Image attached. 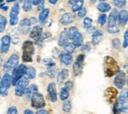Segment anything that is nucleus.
Returning a JSON list of instances; mask_svg holds the SVG:
<instances>
[{"instance_id": "1", "label": "nucleus", "mask_w": 128, "mask_h": 114, "mask_svg": "<svg viewBox=\"0 0 128 114\" xmlns=\"http://www.w3.org/2000/svg\"><path fill=\"white\" fill-rule=\"evenodd\" d=\"M104 71L106 77H113L120 70L114 58H112V56H106L104 59Z\"/></svg>"}, {"instance_id": "2", "label": "nucleus", "mask_w": 128, "mask_h": 114, "mask_svg": "<svg viewBox=\"0 0 128 114\" xmlns=\"http://www.w3.org/2000/svg\"><path fill=\"white\" fill-rule=\"evenodd\" d=\"M23 61L24 62H31L32 59V56L34 52V43H32L31 40H26L24 43H23Z\"/></svg>"}, {"instance_id": "3", "label": "nucleus", "mask_w": 128, "mask_h": 114, "mask_svg": "<svg viewBox=\"0 0 128 114\" xmlns=\"http://www.w3.org/2000/svg\"><path fill=\"white\" fill-rule=\"evenodd\" d=\"M26 69L27 66H25L24 64L18 65L16 68L13 69L12 71V75H11V85L16 86V84L18 83V81L24 77L25 73H26Z\"/></svg>"}, {"instance_id": "4", "label": "nucleus", "mask_w": 128, "mask_h": 114, "mask_svg": "<svg viewBox=\"0 0 128 114\" xmlns=\"http://www.w3.org/2000/svg\"><path fill=\"white\" fill-rule=\"evenodd\" d=\"M10 86H11V75L8 73H5L3 78L0 81V95L3 97H6L8 95Z\"/></svg>"}, {"instance_id": "5", "label": "nucleus", "mask_w": 128, "mask_h": 114, "mask_svg": "<svg viewBox=\"0 0 128 114\" xmlns=\"http://www.w3.org/2000/svg\"><path fill=\"white\" fill-rule=\"evenodd\" d=\"M30 85V82L28 78H21L18 83L16 84V89H15V95L17 97H22L25 94L26 89L28 88V86Z\"/></svg>"}, {"instance_id": "6", "label": "nucleus", "mask_w": 128, "mask_h": 114, "mask_svg": "<svg viewBox=\"0 0 128 114\" xmlns=\"http://www.w3.org/2000/svg\"><path fill=\"white\" fill-rule=\"evenodd\" d=\"M31 99H32V107H34V108H38L40 109V108H42L46 105V100H44V96L42 94L38 93V92L32 95Z\"/></svg>"}, {"instance_id": "7", "label": "nucleus", "mask_w": 128, "mask_h": 114, "mask_svg": "<svg viewBox=\"0 0 128 114\" xmlns=\"http://www.w3.org/2000/svg\"><path fill=\"white\" fill-rule=\"evenodd\" d=\"M19 65V57L16 54H13L9 57V59L7 60V62L4 65V70L6 71V73L13 71L14 68H16L17 66Z\"/></svg>"}, {"instance_id": "8", "label": "nucleus", "mask_w": 128, "mask_h": 114, "mask_svg": "<svg viewBox=\"0 0 128 114\" xmlns=\"http://www.w3.org/2000/svg\"><path fill=\"white\" fill-rule=\"evenodd\" d=\"M84 60H85V54H80L77 57L74 65H73V71H74L75 76H79L82 73V70L84 67Z\"/></svg>"}, {"instance_id": "9", "label": "nucleus", "mask_w": 128, "mask_h": 114, "mask_svg": "<svg viewBox=\"0 0 128 114\" xmlns=\"http://www.w3.org/2000/svg\"><path fill=\"white\" fill-rule=\"evenodd\" d=\"M126 83V75L124 72H118L117 75L115 76L114 79V85L115 87H117L118 89H123V87L125 86Z\"/></svg>"}, {"instance_id": "10", "label": "nucleus", "mask_w": 128, "mask_h": 114, "mask_svg": "<svg viewBox=\"0 0 128 114\" xmlns=\"http://www.w3.org/2000/svg\"><path fill=\"white\" fill-rule=\"evenodd\" d=\"M10 43H11V37L10 35H4L1 38V45H0V52L2 54H5L9 51L10 48Z\"/></svg>"}, {"instance_id": "11", "label": "nucleus", "mask_w": 128, "mask_h": 114, "mask_svg": "<svg viewBox=\"0 0 128 114\" xmlns=\"http://www.w3.org/2000/svg\"><path fill=\"white\" fill-rule=\"evenodd\" d=\"M19 12H20V6L19 4L16 3L12 9H11V13H10V24L12 26H15L18 23V16H19Z\"/></svg>"}, {"instance_id": "12", "label": "nucleus", "mask_w": 128, "mask_h": 114, "mask_svg": "<svg viewBox=\"0 0 128 114\" xmlns=\"http://www.w3.org/2000/svg\"><path fill=\"white\" fill-rule=\"evenodd\" d=\"M104 95H106V100L110 103H114L116 101V98H117L118 93H117V90L116 89H114V88H108V89L106 90Z\"/></svg>"}, {"instance_id": "13", "label": "nucleus", "mask_w": 128, "mask_h": 114, "mask_svg": "<svg viewBox=\"0 0 128 114\" xmlns=\"http://www.w3.org/2000/svg\"><path fill=\"white\" fill-rule=\"evenodd\" d=\"M31 22L29 19H23L20 22V26H19V31L20 33H22L23 34H27L30 32V28H31Z\"/></svg>"}, {"instance_id": "14", "label": "nucleus", "mask_w": 128, "mask_h": 114, "mask_svg": "<svg viewBox=\"0 0 128 114\" xmlns=\"http://www.w3.org/2000/svg\"><path fill=\"white\" fill-rule=\"evenodd\" d=\"M48 97L52 102H56L57 100V93H56V86L54 83H50L48 87Z\"/></svg>"}, {"instance_id": "15", "label": "nucleus", "mask_w": 128, "mask_h": 114, "mask_svg": "<svg viewBox=\"0 0 128 114\" xmlns=\"http://www.w3.org/2000/svg\"><path fill=\"white\" fill-rule=\"evenodd\" d=\"M59 59H60V61L63 63L64 65L68 66L70 65L71 63H72V61H73V57H72V55L70 54V53H67V52H61L60 54H59Z\"/></svg>"}, {"instance_id": "16", "label": "nucleus", "mask_w": 128, "mask_h": 114, "mask_svg": "<svg viewBox=\"0 0 128 114\" xmlns=\"http://www.w3.org/2000/svg\"><path fill=\"white\" fill-rule=\"evenodd\" d=\"M117 10L116 9H114V10H112V12H110V16H108V19H106L108 20V27H113V26H117Z\"/></svg>"}, {"instance_id": "17", "label": "nucleus", "mask_w": 128, "mask_h": 114, "mask_svg": "<svg viewBox=\"0 0 128 114\" xmlns=\"http://www.w3.org/2000/svg\"><path fill=\"white\" fill-rule=\"evenodd\" d=\"M117 20L121 26H125L127 24L128 12L127 10H121L119 13H117Z\"/></svg>"}, {"instance_id": "18", "label": "nucleus", "mask_w": 128, "mask_h": 114, "mask_svg": "<svg viewBox=\"0 0 128 114\" xmlns=\"http://www.w3.org/2000/svg\"><path fill=\"white\" fill-rule=\"evenodd\" d=\"M70 37H69V34H68V30H64L62 33H60V36H59V39H58V44L60 46H65L68 41H69Z\"/></svg>"}, {"instance_id": "19", "label": "nucleus", "mask_w": 128, "mask_h": 114, "mask_svg": "<svg viewBox=\"0 0 128 114\" xmlns=\"http://www.w3.org/2000/svg\"><path fill=\"white\" fill-rule=\"evenodd\" d=\"M42 27L36 26V27L32 28L30 36H31V38H34V39L38 40V39L42 36Z\"/></svg>"}, {"instance_id": "20", "label": "nucleus", "mask_w": 128, "mask_h": 114, "mask_svg": "<svg viewBox=\"0 0 128 114\" xmlns=\"http://www.w3.org/2000/svg\"><path fill=\"white\" fill-rule=\"evenodd\" d=\"M74 19H75V16L72 13H66L60 18V23L64 26H66V25L72 23L74 21Z\"/></svg>"}, {"instance_id": "21", "label": "nucleus", "mask_w": 128, "mask_h": 114, "mask_svg": "<svg viewBox=\"0 0 128 114\" xmlns=\"http://www.w3.org/2000/svg\"><path fill=\"white\" fill-rule=\"evenodd\" d=\"M38 86H36V85H30V87L28 86V88H27L26 91H25L26 98H28V99H31L32 96L34 93L38 92Z\"/></svg>"}, {"instance_id": "22", "label": "nucleus", "mask_w": 128, "mask_h": 114, "mask_svg": "<svg viewBox=\"0 0 128 114\" xmlns=\"http://www.w3.org/2000/svg\"><path fill=\"white\" fill-rule=\"evenodd\" d=\"M83 39H84V37H83V34L80 33V32H78V33H76L73 37H72V40H73V44L76 46V47H79L82 45V43H83Z\"/></svg>"}, {"instance_id": "23", "label": "nucleus", "mask_w": 128, "mask_h": 114, "mask_svg": "<svg viewBox=\"0 0 128 114\" xmlns=\"http://www.w3.org/2000/svg\"><path fill=\"white\" fill-rule=\"evenodd\" d=\"M68 76H69V72H68V70H67V69H63V70H61V71H60V73H59V74H58V76H57V83H58V84L63 83V82L68 78Z\"/></svg>"}, {"instance_id": "24", "label": "nucleus", "mask_w": 128, "mask_h": 114, "mask_svg": "<svg viewBox=\"0 0 128 114\" xmlns=\"http://www.w3.org/2000/svg\"><path fill=\"white\" fill-rule=\"evenodd\" d=\"M102 37V31H96L95 33H93V36H92V42H93V44L96 45L98 43H100Z\"/></svg>"}, {"instance_id": "25", "label": "nucleus", "mask_w": 128, "mask_h": 114, "mask_svg": "<svg viewBox=\"0 0 128 114\" xmlns=\"http://www.w3.org/2000/svg\"><path fill=\"white\" fill-rule=\"evenodd\" d=\"M48 15H49V9H48V8H44V9L42 10L40 14V18H38L40 24H44V23L46 22Z\"/></svg>"}, {"instance_id": "26", "label": "nucleus", "mask_w": 128, "mask_h": 114, "mask_svg": "<svg viewBox=\"0 0 128 114\" xmlns=\"http://www.w3.org/2000/svg\"><path fill=\"white\" fill-rule=\"evenodd\" d=\"M25 75L27 76V78H28L29 80H31V79H34V78H36V69H34V67H32V66L27 67Z\"/></svg>"}, {"instance_id": "27", "label": "nucleus", "mask_w": 128, "mask_h": 114, "mask_svg": "<svg viewBox=\"0 0 128 114\" xmlns=\"http://www.w3.org/2000/svg\"><path fill=\"white\" fill-rule=\"evenodd\" d=\"M96 8H98V11H100L102 13H106V12H108V11H110L112 9V7H110V5L108 3H100L96 6Z\"/></svg>"}, {"instance_id": "28", "label": "nucleus", "mask_w": 128, "mask_h": 114, "mask_svg": "<svg viewBox=\"0 0 128 114\" xmlns=\"http://www.w3.org/2000/svg\"><path fill=\"white\" fill-rule=\"evenodd\" d=\"M32 8V0H24V4H23V9L25 12H29L31 11Z\"/></svg>"}, {"instance_id": "29", "label": "nucleus", "mask_w": 128, "mask_h": 114, "mask_svg": "<svg viewBox=\"0 0 128 114\" xmlns=\"http://www.w3.org/2000/svg\"><path fill=\"white\" fill-rule=\"evenodd\" d=\"M6 26H7V20H6V18L4 16H2V15H0V33L5 31Z\"/></svg>"}, {"instance_id": "30", "label": "nucleus", "mask_w": 128, "mask_h": 114, "mask_svg": "<svg viewBox=\"0 0 128 114\" xmlns=\"http://www.w3.org/2000/svg\"><path fill=\"white\" fill-rule=\"evenodd\" d=\"M83 4H84V0H77L74 4H72V10L74 12L78 11L79 9H81L83 7Z\"/></svg>"}, {"instance_id": "31", "label": "nucleus", "mask_w": 128, "mask_h": 114, "mask_svg": "<svg viewBox=\"0 0 128 114\" xmlns=\"http://www.w3.org/2000/svg\"><path fill=\"white\" fill-rule=\"evenodd\" d=\"M68 98H69V91H68L65 87H63V88L61 89V91H60V99L66 100Z\"/></svg>"}, {"instance_id": "32", "label": "nucleus", "mask_w": 128, "mask_h": 114, "mask_svg": "<svg viewBox=\"0 0 128 114\" xmlns=\"http://www.w3.org/2000/svg\"><path fill=\"white\" fill-rule=\"evenodd\" d=\"M64 47V50H65V52H67V53H73L74 51H75V48H76V46L73 44V43H67L65 46H63Z\"/></svg>"}, {"instance_id": "33", "label": "nucleus", "mask_w": 128, "mask_h": 114, "mask_svg": "<svg viewBox=\"0 0 128 114\" xmlns=\"http://www.w3.org/2000/svg\"><path fill=\"white\" fill-rule=\"evenodd\" d=\"M92 24H93V20L91 18H89V17H86L84 19V22H83V27L85 29H88L89 27L92 26Z\"/></svg>"}, {"instance_id": "34", "label": "nucleus", "mask_w": 128, "mask_h": 114, "mask_svg": "<svg viewBox=\"0 0 128 114\" xmlns=\"http://www.w3.org/2000/svg\"><path fill=\"white\" fill-rule=\"evenodd\" d=\"M71 107H72L71 102L69 100H65L63 103V106H62V109H63L64 112H69L71 110Z\"/></svg>"}, {"instance_id": "35", "label": "nucleus", "mask_w": 128, "mask_h": 114, "mask_svg": "<svg viewBox=\"0 0 128 114\" xmlns=\"http://www.w3.org/2000/svg\"><path fill=\"white\" fill-rule=\"evenodd\" d=\"M106 19H108V17H106V14H102V15H100L98 19V25L104 26V25L106 23Z\"/></svg>"}, {"instance_id": "36", "label": "nucleus", "mask_w": 128, "mask_h": 114, "mask_svg": "<svg viewBox=\"0 0 128 114\" xmlns=\"http://www.w3.org/2000/svg\"><path fill=\"white\" fill-rule=\"evenodd\" d=\"M78 33V29L76 27H71L69 30H68V34H69V37L72 39V37Z\"/></svg>"}, {"instance_id": "37", "label": "nucleus", "mask_w": 128, "mask_h": 114, "mask_svg": "<svg viewBox=\"0 0 128 114\" xmlns=\"http://www.w3.org/2000/svg\"><path fill=\"white\" fill-rule=\"evenodd\" d=\"M112 45L113 48H119L120 47V40H119V38H112Z\"/></svg>"}, {"instance_id": "38", "label": "nucleus", "mask_w": 128, "mask_h": 114, "mask_svg": "<svg viewBox=\"0 0 128 114\" xmlns=\"http://www.w3.org/2000/svg\"><path fill=\"white\" fill-rule=\"evenodd\" d=\"M125 3H126L125 0H113V4H114L116 7H118V8L123 7V6L125 5Z\"/></svg>"}, {"instance_id": "39", "label": "nucleus", "mask_w": 128, "mask_h": 114, "mask_svg": "<svg viewBox=\"0 0 128 114\" xmlns=\"http://www.w3.org/2000/svg\"><path fill=\"white\" fill-rule=\"evenodd\" d=\"M108 32L110 33H119V28H118L117 26L108 27Z\"/></svg>"}, {"instance_id": "40", "label": "nucleus", "mask_w": 128, "mask_h": 114, "mask_svg": "<svg viewBox=\"0 0 128 114\" xmlns=\"http://www.w3.org/2000/svg\"><path fill=\"white\" fill-rule=\"evenodd\" d=\"M48 77H49V78L54 77V75H55V67H54V66H50V67L48 68Z\"/></svg>"}, {"instance_id": "41", "label": "nucleus", "mask_w": 128, "mask_h": 114, "mask_svg": "<svg viewBox=\"0 0 128 114\" xmlns=\"http://www.w3.org/2000/svg\"><path fill=\"white\" fill-rule=\"evenodd\" d=\"M86 14H87V9H86L85 7H82L81 9L78 10V17L84 18V17L86 16Z\"/></svg>"}, {"instance_id": "42", "label": "nucleus", "mask_w": 128, "mask_h": 114, "mask_svg": "<svg viewBox=\"0 0 128 114\" xmlns=\"http://www.w3.org/2000/svg\"><path fill=\"white\" fill-rule=\"evenodd\" d=\"M44 63L46 64V65L48 66H54L55 65V63H54V61L53 60H51L50 58H46V59H44Z\"/></svg>"}, {"instance_id": "43", "label": "nucleus", "mask_w": 128, "mask_h": 114, "mask_svg": "<svg viewBox=\"0 0 128 114\" xmlns=\"http://www.w3.org/2000/svg\"><path fill=\"white\" fill-rule=\"evenodd\" d=\"M7 114H19V112H18V109H17L16 106H11V107L8 109Z\"/></svg>"}, {"instance_id": "44", "label": "nucleus", "mask_w": 128, "mask_h": 114, "mask_svg": "<svg viewBox=\"0 0 128 114\" xmlns=\"http://www.w3.org/2000/svg\"><path fill=\"white\" fill-rule=\"evenodd\" d=\"M128 46V31L124 33V39H123V47L126 48Z\"/></svg>"}, {"instance_id": "45", "label": "nucleus", "mask_w": 128, "mask_h": 114, "mask_svg": "<svg viewBox=\"0 0 128 114\" xmlns=\"http://www.w3.org/2000/svg\"><path fill=\"white\" fill-rule=\"evenodd\" d=\"M73 86H74V85H73V83H72V82L68 81V82H66V83H65V86H64V87H65L68 91H70L71 89H73Z\"/></svg>"}, {"instance_id": "46", "label": "nucleus", "mask_w": 128, "mask_h": 114, "mask_svg": "<svg viewBox=\"0 0 128 114\" xmlns=\"http://www.w3.org/2000/svg\"><path fill=\"white\" fill-rule=\"evenodd\" d=\"M96 31V27H94V26H91V27H89L88 29H87V32L89 33H95Z\"/></svg>"}, {"instance_id": "47", "label": "nucleus", "mask_w": 128, "mask_h": 114, "mask_svg": "<svg viewBox=\"0 0 128 114\" xmlns=\"http://www.w3.org/2000/svg\"><path fill=\"white\" fill-rule=\"evenodd\" d=\"M36 114H49L48 110L46 109H42V108H40V110H38V112Z\"/></svg>"}, {"instance_id": "48", "label": "nucleus", "mask_w": 128, "mask_h": 114, "mask_svg": "<svg viewBox=\"0 0 128 114\" xmlns=\"http://www.w3.org/2000/svg\"><path fill=\"white\" fill-rule=\"evenodd\" d=\"M90 49H91V47H90L88 44H86V45H83V46H82V50H83V51H89Z\"/></svg>"}, {"instance_id": "49", "label": "nucleus", "mask_w": 128, "mask_h": 114, "mask_svg": "<svg viewBox=\"0 0 128 114\" xmlns=\"http://www.w3.org/2000/svg\"><path fill=\"white\" fill-rule=\"evenodd\" d=\"M121 112L117 109V107H116V105L114 104V107H113V114H120Z\"/></svg>"}, {"instance_id": "50", "label": "nucleus", "mask_w": 128, "mask_h": 114, "mask_svg": "<svg viewBox=\"0 0 128 114\" xmlns=\"http://www.w3.org/2000/svg\"><path fill=\"white\" fill-rule=\"evenodd\" d=\"M32 5H36V6H38L40 3L42 2V0H32Z\"/></svg>"}, {"instance_id": "51", "label": "nucleus", "mask_w": 128, "mask_h": 114, "mask_svg": "<svg viewBox=\"0 0 128 114\" xmlns=\"http://www.w3.org/2000/svg\"><path fill=\"white\" fill-rule=\"evenodd\" d=\"M24 114H32V111L31 109H26V110L24 111Z\"/></svg>"}, {"instance_id": "52", "label": "nucleus", "mask_w": 128, "mask_h": 114, "mask_svg": "<svg viewBox=\"0 0 128 114\" xmlns=\"http://www.w3.org/2000/svg\"><path fill=\"white\" fill-rule=\"evenodd\" d=\"M48 1H49V3H50V4L55 5V4L57 3V1H58V0H48Z\"/></svg>"}, {"instance_id": "53", "label": "nucleus", "mask_w": 128, "mask_h": 114, "mask_svg": "<svg viewBox=\"0 0 128 114\" xmlns=\"http://www.w3.org/2000/svg\"><path fill=\"white\" fill-rule=\"evenodd\" d=\"M0 8H1L2 10H5V11L8 9V7H7V6H4V5H0Z\"/></svg>"}, {"instance_id": "54", "label": "nucleus", "mask_w": 128, "mask_h": 114, "mask_svg": "<svg viewBox=\"0 0 128 114\" xmlns=\"http://www.w3.org/2000/svg\"><path fill=\"white\" fill-rule=\"evenodd\" d=\"M30 22H31V24H32V23H36V18H32V19L30 20Z\"/></svg>"}, {"instance_id": "55", "label": "nucleus", "mask_w": 128, "mask_h": 114, "mask_svg": "<svg viewBox=\"0 0 128 114\" xmlns=\"http://www.w3.org/2000/svg\"><path fill=\"white\" fill-rule=\"evenodd\" d=\"M76 1H77V0H69V3H70V4H74Z\"/></svg>"}, {"instance_id": "56", "label": "nucleus", "mask_w": 128, "mask_h": 114, "mask_svg": "<svg viewBox=\"0 0 128 114\" xmlns=\"http://www.w3.org/2000/svg\"><path fill=\"white\" fill-rule=\"evenodd\" d=\"M8 3H10V2H13V1H15V0H6Z\"/></svg>"}, {"instance_id": "57", "label": "nucleus", "mask_w": 128, "mask_h": 114, "mask_svg": "<svg viewBox=\"0 0 128 114\" xmlns=\"http://www.w3.org/2000/svg\"><path fill=\"white\" fill-rule=\"evenodd\" d=\"M96 0H91V2H92V3H94V2H96Z\"/></svg>"}, {"instance_id": "58", "label": "nucleus", "mask_w": 128, "mask_h": 114, "mask_svg": "<svg viewBox=\"0 0 128 114\" xmlns=\"http://www.w3.org/2000/svg\"><path fill=\"white\" fill-rule=\"evenodd\" d=\"M3 1H4V0H0V5H1V3H2Z\"/></svg>"}, {"instance_id": "59", "label": "nucleus", "mask_w": 128, "mask_h": 114, "mask_svg": "<svg viewBox=\"0 0 128 114\" xmlns=\"http://www.w3.org/2000/svg\"><path fill=\"white\" fill-rule=\"evenodd\" d=\"M100 1H104V0H100Z\"/></svg>"}]
</instances>
